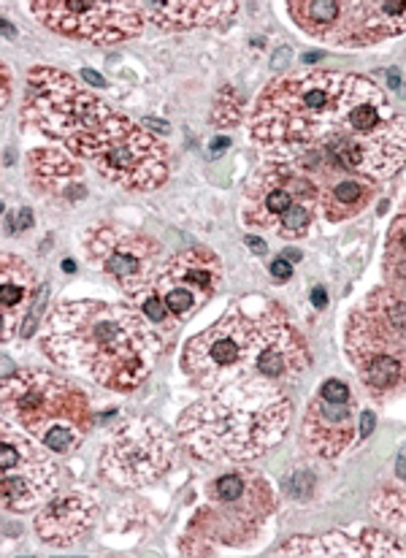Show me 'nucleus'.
Returning <instances> with one entry per match:
<instances>
[{
  "instance_id": "c9c22d12",
  "label": "nucleus",
  "mask_w": 406,
  "mask_h": 558,
  "mask_svg": "<svg viewBox=\"0 0 406 558\" xmlns=\"http://www.w3.org/2000/svg\"><path fill=\"white\" fill-rule=\"evenodd\" d=\"M285 258L287 260H302V255H298V253H285Z\"/></svg>"
},
{
  "instance_id": "f03ea898",
  "label": "nucleus",
  "mask_w": 406,
  "mask_h": 558,
  "mask_svg": "<svg viewBox=\"0 0 406 558\" xmlns=\"http://www.w3.org/2000/svg\"><path fill=\"white\" fill-rule=\"evenodd\" d=\"M160 337L144 315L111 301H69L49 312L41 350L60 369L114 393L142 388L160 355Z\"/></svg>"
},
{
  "instance_id": "2eb2a0df",
  "label": "nucleus",
  "mask_w": 406,
  "mask_h": 558,
  "mask_svg": "<svg viewBox=\"0 0 406 558\" xmlns=\"http://www.w3.org/2000/svg\"><path fill=\"white\" fill-rule=\"evenodd\" d=\"M98 496L90 488H74L60 494L36 515V534L54 548H71L93 526L98 515Z\"/></svg>"
},
{
  "instance_id": "6e6552de",
  "label": "nucleus",
  "mask_w": 406,
  "mask_h": 558,
  "mask_svg": "<svg viewBox=\"0 0 406 558\" xmlns=\"http://www.w3.org/2000/svg\"><path fill=\"white\" fill-rule=\"evenodd\" d=\"M3 423L41 442L60 426L79 432L93 428L90 401L85 390L49 372L25 369L3 379Z\"/></svg>"
},
{
  "instance_id": "6ab92c4d",
  "label": "nucleus",
  "mask_w": 406,
  "mask_h": 558,
  "mask_svg": "<svg viewBox=\"0 0 406 558\" xmlns=\"http://www.w3.org/2000/svg\"><path fill=\"white\" fill-rule=\"evenodd\" d=\"M280 556H406L404 545L387 539L380 532H358V539H349L347 532L328 534L322 539L296 537L291 545L276 550Z\"/></svg>"
},
{
  "instance_id": "9b49d317",
  "label": "nucleus",
  "mask_w": 406,
  "mask_h": 558,
  "mask_svg": "<svg viewBox=\"0 0 406 558\" xmlns=\"http://www.w3.org/2000/svg\"><path fill=\"white\" fill-rule=\"evenodd\" d=\"M85 247L93 264L131 299L144 293L169 264L158 239L122 226H93L85 233Z\"/></svg>"
},
{
  "instance_id": "ddd939ff",
  "label": "nucleus",
  "mask_w": 406,
  "mask_h": 558,
  "mask_svg": "<svg viewBox=\"0 0 406 558\" xmlns=\"http://www.w3.org/2000/svg\"><path fill=\"white\" fill-rule=\"evenodd\" d=\"M58 466L25 432L3 423L0 432V499L5 512H30L58 488Z\"/></svg>"
},
{
  "instance_id": "473e14b6",
  "label": "nucleus",
  "mask_w": 406,
  "mask_h": 558,
  "mask_svg": "<svg viewBox=\"0 0 406 558\" xmlns=\"http://www.w3.org/2000/svg\"><path fill=\"white\" fill-rule=\"evenodd\" d=\"M9 93H11V80H9V69L3 65V106H9Z\"/></svg>"
},
{
  "instance_id": "9d476101",
  "label": "nucleus",
  "mask_w": 406,
  "mask_h": 558,
  "mask_svg": "<svg viewBox=\"0 0 406 558\" xmlns=\"http://www.w3.org/2000/svg\"><path fill=\"white\" fill-rule=\"evenodd\" d=\"M176 442L155 417H127L103 445L98 472L116 488H144L174 466Z\"/></svg>"
},
{
  "instance_id": "f257e3e1",
  "label": "nucleus",
  "mask_w": 406,
  "mask_h": 558,
  "mask_svg": "<svg viewBox=\"0 0 406 558\" xmlns=\"http://www.w3.org/2000/svg\"><path fill=\"white\" fill-rule=\"evenodd\" d=\"M309 348L285 312L258 299L255 312L233 304L211 328L185 344L182 369L204 390L285 388L309 369Z\"/></svg>"
},
{
  "instance_id": "393cba45",
  "label": "nucleus",
  "mask_w": 406,
  "mask_h": 558,
  "mask_svg": "<svg viewBox=\"0 0 406 558\" xmlns=\"http://www.w3.org/2000/svg\"><path fill=\"white\" fill-rule=\"evenodd\" d=\"M320 396L328 401H349V388L342 379H328L320 388Z\"/></svg>"
},
{
  "instance_id": "2f4dec72",
  "label": "nucleus",
  "mask_w": 406,
  "mask_h": 558,
  "mask_svg": "<svg viewBox=\"0 0 406 558\" xmlns=\"http://www.w3.org/2000/svg\"><path fill=\"white\" fill-rule=\"evenodd\" d=\"M247 244H249V250H255V253H258V255L269 253V247H266V242H260L258 236H247Z\"/></svg>"
},
{
  "instance_id": "39448f33",
  "label": "nucleus",
  "mask_w": 406,
  "mask_h": 558,
  "mask_svg": "<svg viewBox=\"0 0 406 558\" xmlns=\"http://www.w3.org/2000/svg\"><path fill=\"white\" fill-rule=\"evenodd\" d=\"M274 512L271 485L249 469H233L206 485V501L190 521L182 554H214L217 545H247Z\"/></svg>"
},
{
  "instance_id": "f8f14e48",
  "label": "nucleus",
  "mask_w": 406,
  "mask_h": 558,
  "mask_svg": "<svg viewBox=\"0 0 406 558\" xmlns=\"http://www.w3.org/2000/svg\"><path fill=\"white\" fill-rule=\"evenodd\" d=\"M27 9L49 31L96 44H120L133 38L142 31L144 22L142 5L125 3V0H114V3H103V0H49L47 3L41 0Z\"/></svg>"
},
{
  "instance_id": "0eeeda50",
  "label": "nucleus",
  "mask_w": 406,
  "mask_h": 558,
  "mask_svg": "<svg viewBox=\"0 0 406 558\" xmlns=\"http://www.w3.org/2000/svg\"><path fill=\"white\" fill-rule=\"evenodd\" d=\"M114 111L87 93L71 74L58 69H33L27 74V93L22 120L49 138H58L76 153L87 136L98 131Z\"/></svg>"
},
{
  "instance_id": "bb28decb",
  "label": "nucleus",
  "mask_w": 406,
  "mask_h": 558,
  "mask_svg": "<svg viewBox=\"0 0 406 558\" xmlns=\"http://www.w3.org/2000/svg\"><path fill=\"white\" fill-rule=\"evenodd\" d=\"M33 226V211L30 209H22L20 211V220L14 222V231L20 233V231H27V228Z\"/></svg>"
},
{
  "instance_id": "7ed1b4c3",
  "label": "nucleus",
  "mask_w": 406,
  "mask_h": 558,
  "mask_svg": "<svg viewBox=\"0 0 406 558\" xmlns=\"http://www.w3.org/2000/svg\"><path fill=\"white\" fill-rule=\"evenodd\" d=\"M291 399L263 385L214 390L180 417V439L196 459L247 461L282 442Z\"/></svg>"
},
{
  "instance_id": "b1692460",
  "label": "nucleus",
  "mask_w": 406,
  "mask_h": 558,
  "mask_svg": "<svg viewBox=\"0 0 406 558\" xmlns=\"http://www.w3.org/2000/svg\"><path fill=\"white\" fill-rule=\"evenodd\" d=\"M287 11L296 25H302L311 36L333 38V27H339V20H342V3L336 0H302V3L287 5Z\"/></svg>"
},
{
  "instance_id": "1a4fd4ad",
  "label": "nucleus",
  "mask_w": 406,
  "mask_h": 558,
  "mask_svg": "<svg viewBox=\"0 0 406 558\" xmlns=\"http://www.w3.org/2000/svg\"><path fill=\"white\" fill-rule=\"evenodd\" d=\"M74 155L90 160L106 180L127 190H155L169 177L163 144L116 111Z\"/></svg>"
},
{
  "instance_id": "a878e982",
  "label": "nucleus",
  "mask_w": 406,
  "mask_h": 558,
  "mask_svg": "<svg viewBox=\"0 0 406 558\" xmlns=\"http://www.w3.org/2000/svg\"><path fill=\"white\" fill-rule=\"evenodd\" d=\"M271 275H274L276 279H280V282H287V279L293 277V266H291V260L276 258L274 264H271Z\"/></svg>"
},
{
  "instance_id": "f704fd0d",
  "label": "nucleus",
  "mask_w": 406,
  "mask_h": 558,
  "mask_svg": "<svg viewBox=\"0 0 406 558\" xmlns=\"http://www.w3.org/2000/svg\"><path fill=\"white\" fill-rule=\"evenodd\" d=\"M398 474H402V477H406V459L402 456V459H398Z\"/></svg>"
},
{
  "instance_id": "5701e85b",
  "label": "nucleus",
  "mask_w": 406,
  "mask_h": 558,
  "mask_svg": "<svg viewBox=\"0 0 406 558\" xmlns=\"http://www.w3.org/2000/svg\"><path fill=\"white\" fill-rule=\"evenodd\" d=\"M371 201V187L366 182L344 177V180L333 182L325 193L320 195V206L328 215V220H347V217L360 215L366 204Z\"/></svg>"
},
{
  "instance_id": "4be33fe9",
  "label": "nucleus",
  "mask_w": 406,
  "mask_h": 558,
  "mask_svg": "<svg viewBox=\"0 0 406 558\" xmlns=\"http://www.w3.org/2000/svg\"><path fill=\"white\" fill-rule=\"evenodd\" d=\"M142 5V14L149 22H155L163 31H190V27L217 25V22L227 20L236 14V3H201V0H190V3H158V0H147Z\"/></svg>"
},
{
  "instance_id": "a211bd4d",
  "label": "nucleus",
  "mask_w": 406,
  "mask_h": 558,
  "mask_svg": "<svg viewBox=\"0 0 406 558\" xmlns=\"http://www.w3.org/2000/svg\"><path fill=\"white\" fill-rule=\"evenodd\" d=\"M27 177L41 195L54 201H79L87 195L82 166L63 149H33L27 155Z\"/></svg>"
},
{
  "instance_id": "72a5a7b5",
  "label": "nucleus",
  "mask_w": 406,
  "mask_h": 558,
  "mask_svg": "<svg viewBox=\"0 0 406 558\" xmlns=\"http://www.w3.org/2000/svg\"><path fill=\"white\" fill-rule=\"evenodd\" d=\"M144 125H155V128H158V131H169V125H163V122H155V120H147V122H144Z\"/></svg>"
},
{
  "instance_id": "f3484780",
  "label": "nucleus",
  "mask_w": 406,
  "mask_h": 558,
  "mask_svg": "<svg viewBox=\"0 0 406 558\" xmlns=\"http://www.w3.org/2000/svg\"><path fill=\"white\" fill-rule=\"evenodd\" d=\"M347 25L333 44H374L382 36L406 31V0H364L342 3Z\"/></svg>"
},
{
  "instance_id": "aec40b11",
  "label": "nucleus",
  "mask_w": 406,
  "mask_h": 558,
  "mask_svg": "<svg viewBox=\"0 0 406 558\" xmlns=\"http://www.w3.org/2000/svg\"><path fill=\"white\" fill-rule=\"evenodd\" d=\"M36 301V275L16 255L5 253L0 260V312H3V342H11Z\"/></svg>"
},
{
  "instance_id": "c756f323",
  "label": "nucleus",
  "mask_w": 406,
  "mask_h": 558,
  "mask_svg": "<svg viewBox=\"0 0 406 558\" xmlns=\"http://www.w3.org/2000/svg\"><path fill=\"white\" fill-rule=\"evenodd\" d=\"M82 80L90 82V85H96V87H103V85H106L103 76H101V74H96V71H90V69L82 71Z\"/></svg>"
},
{
  "instance_id": "7c9ffc66",
  "label": "nucleus",
  "mask_w": 406,
  "mask_h": 558,
  "mask_svg": "<svg viewBox=\"0 0 406 558\" xmlns=\"http://www.w3.org/2000/svg\"><path fill=\"white\" fill-rule=\"evenodd\" d=\"M311 304L320 306V310H322V306L328 304V293H325V288H315V290H311Z\"/></svg>"
},
{
  "instance_id": "423d86ee",
  "label": "nucleus",
  "mask_w": 406,
  "mask_h": 558,
  "mask_svg": "<svg viewBox=\"0 0 406 558\" xmlns=\"http://www.w3.org/2000/svg\"><path fill=\"white\" fill-rule=\"evenodd\" d=\"M347 353L366 388L385 399L406 388V299L396 290H377L349 317Z\"/></svg>"
},
{
  "instance_id": "cd10ccee",
  "label": "nucleus",
  "mask_w": 406,
  "mask_h": 558,
  "mask_svg": "<svg viewBox=\"0 0 406 558\" xmlns=\"http://www.w3.org/2000/svg\"><path fill=\"white\" fill-rule=\"evenodd\" d=\"M371 432H374V412H364V417H360V437H369Z\"/></svg>"
},
{
  "instance_id": "dca6fc26",
  "label": "nucleus",
  "mask_w": 406,
  "mask_h": 558,
  "mask_svg": "<svg viewBox=\"0 0 406 558\" xmlns=\"http://www.w3.org/2000/svg\"><path fill=\"white\" fill-rule=\"evenodd\" d=\"M353 404L317 396L304 417V445L322 459H336L353 442Z\"/></svg>"
},
{
  "instance_id": "412c9836",
  "label": "nucleus",
  "mask_w": 406,
  "mask_h": 558,
  "mask_svg": "<svg viewBox=\"0 0 406 558\" xmlns=\"http://www.w3.org/2000/svg\"><path fill=\"white\" fill-rule=\"evenodd\" d=\"M160 275L169 279V282L193 290L201 301H209L222 284V264L214 253L196 247L169 258V264L163 266Z\"/></svg>"
},
{
  "instance_id": "4468645a",
  "label": "nucleus",
  "mask_w": 406,
  "mask_h": 558,
  "mask_svg": "<svg viewBox=\"0 0 406 558\" xmlns=\"http://www.w3.org/2000/svg\"><path fill=\"white\" fill-rule=\"evenodd\" d=\"M298 204L320 209V190L302 171L274 163L249 182L247 201H244V220L249 226L280 228L287 211Z\"/></svg>"
},
{
  "instance_id": "20e7f679",
  "label": "nucleus",
  "mask_w": 406,
  "mask_h": 558,
  "mask_svg": "<svg viewBox=\"0 0 406 558\" xmlns=\"http://www.w3.org/2000/svg\"><path fill=\"white\" fill-rule=\"evenodd\" d=\"M360 76L304 71L269 85L253 114V138L266 147H309L344 133Z\"/></svg>"
},
{
  "instance_id": "c85d7f7f",
  "label": "nucleus",
  "mask_w": 406,
  "mask_h": 558,
  "mask_svg": "<svg viewBox=\"0 0 406 558\" xmlns=\"http://www.w3.org/2000/svg\"><path fill=\"white\" fill-rule=\"evenodd\" d=\"M227 147H231V138H214V142L209 144V155H214V158H217V155L225 153Z\"/></svg>"
}]
</instances>
